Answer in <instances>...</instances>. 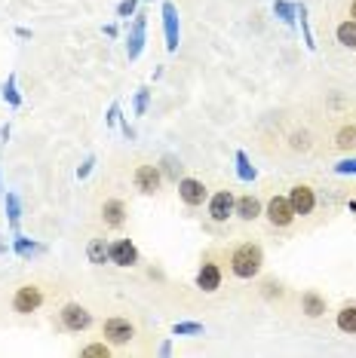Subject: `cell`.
I'll list each match as a JSON object with an SVG mask.
<instances>
[{"label":"cell","mask_w":356,"mask_h":358,"mask_svg":"<svg viewBox=\"0 0 356 358\" xmlns=\"http://www.w3.org/2000/svg\"><path fill=\"white\" fill-rule=\"evenodd\" d=\"M228 264H231V273L237 275V279L249 282V279H255V275L261 273V266H264V251H261V245H258V242H240V245L231 251Z\"/></svg>","instance_id":"6da1fadb"},{"label":"cell","mask_w":356,"mask_h":358,"mask_svg":"<svg viewBox=\"0 0 356 358\" xmlns=\"http://www.w3.org/2000/svg\"><path fill=\"white\" fill-rule=\"evenodd\" d=\"M102 337L108 340L111 346H129L135 340V324L126 319V315H111L102 324Z\"/></svg>","instance_id":"7a4b0ae2"},{"label":"cell","mask_w":356,"mask_h":358,"mask_svg":"<svg viewBox=\"0 0 356 358\" xmlns=\"http://www.w3.org/2000/svg\"><path fill=\"white\" fill-rule=\"evenodd\" d=\"M132 184L144 196H153V193H160V187H163V172H160V166H153V162H139L132 172Z\"/></svg>","instance_id":"3957f363"},{"label":"cell","mask_w":356,"mask_h":358,"mask_svg":"<svg viewBox=\"0 0 356 358\" xmlns=\"http://www.w3.org/2000/svg\"><path fill=\"white\" fill-rule=\"evenodd\" d=\"M40 306H43V288H40V285L28 282V285H22V288H15L13 309L19 315H31V313H37Z\"/></svg>","instance_id":"277c9868"},{"label":"cell","mask_w":356,"mask_h":358,"mask_svg":"<svg viewBox=\"0 0 356 358\" xmlns=\"http://www.w3.org/2000/svg\"><path fill=\"white\" fill-rule=\"evenodd\" d=\"M264 217L271 221V227H277V230H286V227H292L295 211H292V202H289V196H271V199H267Z\"/></svg>","instance_id":"5b68a950"},{"label":"cell","mask_w":356,"mask_h":358,"mask_svg":"<svg viewBox=\"0 0 356 358\" xmlns=\"http://www.w3.org/2000/svg\"><path fill=\"white\" fill-rule=\"evenodd\" d=\"M59 324L64 331H71V334H80V331H86L89 324H93V313H89L86 306H80V303H64L59 309Z\"/></svg>","instance_id":"8992f818"},{"label":"cell","mask_w":356,"mask_h":358,"mask_svg":"<svg viewBox=\"0 0 356 358\" xmlns=\"http://www.w3.org/2000/svg\"><path fill=\"white\" fill-rule=\"evenodd\" d=\"M289 202H292V211L295 217H307L317 211V190L310 184H295L289 190Z\"/></svg>","instance_id":"52a82bcc"},{"label":"cell","mask_w":356,"mask_h":358,"mask_svg":"<svg viewBox=\"0 0 356 358\" xmlns=\"http://www.w3.org/2000/svg\"><path fill=\"white\" fill-rule=\"evenodd\" d=\"M221 282H224L221 264H215L212 257H206L203 264H200V270H197V288L203 291V294H215V291L221 288Z\"/></svg>","instance_id":"ba28073f"},{"label":"cell","mask_w":356,"mask_h":358,"mask_svg":"<svg viewBox=\"0 0 356 358\" xmlns=\"http://www.w3.org/2000/svg\"><path fill=\"white\" fill-rule=\"evenodd\" d=\"M108 260L114 266H135L139 264V248L132 239H114L108 245Z\"/></svg>","instance_id":"9c48e42d"},{"label":"cell","mask_w":356,"mask_h":358,"mask_svg":"<svg viewBox=\"0 0 356 358\" xmlns=\"http://www.w3.org/2000/svg\"><path fill=\"white\" fill-rule=\"evenodd\" d=\"M178 196H182V202L188 208H200L209 193H206L203 181H197V178H182V181H178Z\"/></svg>","instance_id":"30bf717a"},{"label":"cell","mask_w":356,"mask_h":358,"mask_svg":"<svg viewBox=\"0 0 356 358\" xmlns=\"http://www.w3.org/2000/svg\"><path fill=\"white\" fill-rule=\"evenodd\" d=\"M126 202L123 199H117V196H111V199H104L102 202V221L108 230H123V224H126Z\"/></svg>","instance_id":"8fae6325"},{"label":"cell","mask_w":356,"mask_h":358,"mask_svg":"<svg viewBox=\"0 0 356 358\" xmlns=\"http://www.w3.org/2000/svg\"><path fill=\"white\" fill-rule=\"evenodd\" d=\"M233 206H237V199H233L231 190H218L212 199H209V217H212L215 224H224L228 217H233Z\"/></svg>","instance_id":"7c38bea8"},{"label":"cell","mask_w":356,"mask_h":358,"mask_svg":"<svg viewBox=\"0 0 356 358\" xmlns=\"http://www.w3.org/2000/svg\"><path fill=\"white\" fill-rule=\"evenodd\" d=\"M301 313L307 319H322V315L329 313V300L322 297L317 288H307V291H301Z\"/></svg>","instance_id":"4fadbf2b"},{"label":"cell","mask_w":356,"mask_h":358,"mask_svg":"<svg viewBox=\"0 0 356 358\" xmlns=\"http://www.w3.org/2000/svg\"><path fill=\"white\" fill-rule=\"evenodd\" d=\"M148 15H135L132 19V28H129V37H126V55H129V62H135L142 55L144 50V25H148Z\"/></svg>","instance_id":"5bb4252c"},{"label":"cell","mask_w":356,"mask_h":358,"mask_svg":"<svg viewBox=\"0 0 356 358\" xmlns=\"http://www.w3.org/2000/svg\"><path fill=\"white\" fill-rule=\"evenodd\" d=\"M233 215L240 217V221H258V217L264 215V202L255 196V193H246V196L237 199V206H233Z\"/></svg>","instance_id":"9a60e30c"},{"label":"cell","mask_w":356,"mask_h":358,"mask_svg":"<svg viewBox=\"0 0 356 358\" xmlns=\"http://www.w3.org/2000/svg\"><path fill=\"white\" fill-rule=\"evenodd\" d=\"M163 28H166V50H178V13L175 3H163Z\"/></svg>","instance_id":"2e32d148"},{"label":"cell","mask_w":356,"mask_h":358,"mask_svg":"<svg viewBox=\"0 0 356 358\" xmlns=\"http://www.w3.org/2000/svg\"><path fill=\"white\" fill-rule=\"evenodd\" d=\"M108 245L111 242L104 239V236H93V239L86 242V260L93 266H104L108 264Z\"/></svg>","instance_id":"e0dca14e"},{"label":"cell","mask_w":356,"mask_h":358,"mask_svg":"<svg viewBox=\"0 0 356 358\" xmlns=\"http://www.w3.org/2000/svg\"><path fill=\"white\" fill-rule=\"evenodd\" d=\"M331 141H335V148H338V150H344V153L356 150V123L338 126V129H335V135H331Z\"/></svg>","instance_id":"ac0fdd59"},{"label":"cell","mask_w":356,"mask_h":358,"mask_svg":"<svg viewBox=\"0 0 356 358\" xmlns=\"http://www.w3.org/2000/svg\"><path fill=\"white\" fill-rule=\"evenodd\" d=\"M335 328L341 334H356V303H344L341 309L335 313Z\"/></svg>","instance_id":"d6986e66"},{"label":"cell","mask_w":356,"mask_h":358,"mask_svg":"<svg viewBox=\"0 0 356 358\" xmlns=\"http://www.w3.org/2000/svg\"><path fill=\"white\" fill-rule=\"evenodd\" d=\"M335 40L344 46V50H356V22L353 19H344L341 25L335 28Z\"/></svg>","instance_id":"ffe728a7"},{"label":"cell","mask_w":356,"mask_h":358,"mask_svg":"<svg viewBox=\"0 0 356 358\" xmlns=\"http://www.w3.org/2000/svg\"><path fill=\"white\" fill-rule=\"evenodd\" d=\"M160 172H163V178H169V181H182L184 178V166H182V159L172 157V153H166L163 159H160Z\"/></svg>","instance_id":"44dd1931"},{"label":"cell","mask_w":356,"mask_h":358,"mask_svg":"<svg viewBox=\"0 0 356 358\" xmlns=\"http://www.w3.org/2000/svg\"><path fill=\"white\" fill-rule=\"evenodd\" d=\"M13 248H15V255H19V257H34V255H40V251H43V245H37V242L25 239V236H15Z\"/></svg>","instance_id":"7402d4cb"},{"label":"cell","mask_w":356,"mask_h":358,"mask_svg":"<svg viewBox=\"0 0 356 358\" xmlns=\"http://www.w3.org/2000/svg\"><path fill=\"white\" fill-rule=\"evenodd\" d=\"M4 101L10 104V108H19V104H22L19 86H15V74H10V77H6V83H4Z\"/></svg>","instance_id":"603a6c76"},{"label":"cell","mask_w":356,"mask_h":358,"mask_svg":"<svg viewBox=\"0 0 356 358\" xmlns=\"http://www.w3.org/2000/svg\"><path fill=\"white\" fill-rule=\"evenodd\" d=\"M6 215H10V227L15 230V227H19V221H22V202H19V196H15V193H6Z\"/></svg>","instance_id":"cb8c5ba5"},{"label":"cell","mask_w":356,"mask_h":358,"mask_svg":"<svg viewBox=\"0 0 356 358\" xmlns=\"http://www.w3.org/2000/svg\"><path fill=\"white\" fill-rule=\"evenodd\" d=\"M80 355H86V358H108L111 355V343L108 340H104V343H89V346H83L80 349Z\"/></svg>","instance_id":"d4e9b609"},{"label":"cell","mask_w":356,"mask_h":358,"mask_svg":"<svg viewBox=\"0 0 356 358\" xmlns=\"http://www.w3.org/2000/svg\"><path fill=\"white\" fill-rule=\"evenodd\" d=\"M237 172H240V178H242V181H252V178H255V166H252V162H249V157H246V153H237Z\"/></svg>","instance_id":"484cf974"},{"label":"cell","mask_w":356,"mask_h":358,"mask_svg":"<svg viewBox=\"0 0 356 358\" xmlns=\"http://www.w3.org/2000/svg\"><path fill=\"white\" fill-rule=\"evenodd\" d=\"M175 337H191V334H203V324L200 322H178L172 328Z\"/></svg>","instance_id":"4316f807"},{"label":"cell","mask_w":356,"mask_h":358,"mask_svg":"<svg viewBox=\"0 0 356 358\" xmlns=\"http://www.w3.org/2000/svg\"><path fill=\"white\" fill-rule=\"evenodd\" d=\"M261 294L264 297H282L286 294V288H282V282H277V279H264L261 282Z\"/></svg>","instance_id":"83f0119b"},{"label":"cell","mask_w":356,"mask_h":358,"mask_svg":"<svg viewBox=\"0 0 356 358\" xmlns=\"http://www.w3.org/2000/svg\"><path fill=\"white\" fill-rule=\"evenodd\" d=\"M273 10H277V15H280L282 22H286V25H292V22H295V10H292L289 3H282V0H277V3H273Z\"/></svg>","instance_id":"f1b7e54d"},{"label":"cell","mask_w":356,"mask_h":358,"mask_svg":"<svg viewBox=\"0 0 356 358\" xmlns=\"http://www.w3.org/2000/svg\"><path fill=\"white\" fill-rule=\"evenodd\" d=\"M289 141H292V150H310V135L307 132H292Z\"/></svg>","instance_id":"f546056e"},{"label":"cell","mask_w":356,"mask_h":358,"mask_svg":"<svg viewBox=\"0 0 356 358\" xmlns=\"http://www.w3.org/2000/svg\"><path fill=\"white\" fill-rule=\"evenodd\" d=\"M298 15H301V31H304V43H307V50H313V34H310V25H307V10L304 6H298Z\"/></svg>","instance_id":"4dcf8cb0"},{"label":"cell","mask_w":356,"mask_h":358,"mask_svg":"<svg viewBox=\"0 0 356 358\" xmlns=\"http://www.w3.org/2000/svg\"><path fill=\"white\" fill-rule=\"evenodd\" d=\"M148 101H151V89L142 86L139 95H135V113H144V110H148Z\"/></svg>","instance_id":"1f68e13d"},{"label":"cell","mask_w":356,"mask_h":358,"mask_svg":"<svg viewBox=\"0 0 356 358\" xmlns=\"http://www.w3.org/2000/svg\"><path fill=\"white\" fill-rule=\"evenodd\" d=\"M135 6H139V0H123V3L117 6V15L120 19H129V15H135Z\"/></svg>","instance_id":"d6a6232c"},{"label":"cell","mask_w":356,"mask_h":358,"mask_svg":"<svg viewBox=\"0 0 356 358\" xmlns=\"http://www.w3.org/2000/svg\"><path fill=\"white\" fill-rule=\"evenodd\" d=\"M120 123V104H111L108 110V126H117Z\"/></svg>","instance_id":"836d02e7"},{"label":"cell","mask_w":356,"mask_h":358,"mask_svg":"<svg viewBox=\"0 0 356 358\" xmlns=\"http://www.w3.org/2000/svg\"><path fill=\"white\" fill-rule=\"evenodd\" d=\"M335 172H356V159H344V162H338Z\"/></svg>","instance_id":"e575fe53"},{"label":"cell","mask_w":356,"mask_h":358,"mask_svg":"<svg viewBox=\"0 0 356 358\" xmlns=\"http://www.w3.org/2000/svg\"><path fill=\"white\" fill-rule=\"evenodd\" d=\"M93 166H95V159H93V157H89V159L83 162V166H80V172H77V175H80V178H86L89 172H93Z\"/></svg>","instance_id":"d590c367"},{"label":"cell","mask_w":356,"mask_h":358,"mask_svg":"<svg viewBox=\"0 0 356 358\" xmlns=\"http://www.w3.org/2000/svg\"><path fill=\"white\" fill-rule=\"evenodd\" d=\"M350 19L356 22V0H353V3H350Z\"/></svg>","instance_id":"8d00e7d4"}]
</instances>
